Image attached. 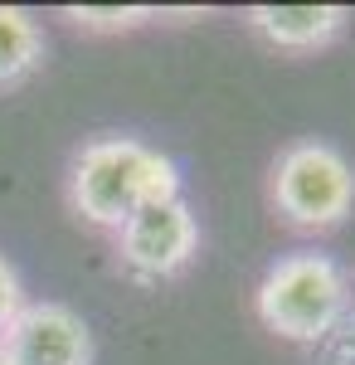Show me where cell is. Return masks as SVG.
I'll use <instances>...</instances> for the list:
<instances>
[{"mask_svg":"<svg viewBox=\"0 0 355 365\" xmlns=\"http://www.w3.org/2000/svg\"><path fill=\"white\" fill-rule=\"evenodd\" d=\"M165 195H180V175L161 151L132 137H98L88 141L73 170H68V205L93 229H117L137 215L141 205Z\"/></svg>","mask_w":355,"mask_h":365,"instance_id":"1","label":"cell"},{"mask_svg":"<svg viewBox=\"0 0 355 365\" xmlns=\"http://www.w3.org/2000/svg\"><path fill=\"white\" fill-rule=\"evenodd\" d=\"M253 307L282 341H321L351 307V282L326 253H287L263 273Z\"/></svg>","mask_w":355,"mask_h":365,"instance_id":"2","label":"cell"},{"mask_svg":"<svg viewBox=\"0 0 355 365\" xmlns=\"http://www.w3.org/2000/svg\"><path fill=\"white\" fill-rule=\"evenodd\" d=\"M268 200L292 229H336L355 210V170L326 141H292L273 161Z\"/></svg>","mask_w":355,"mask_h":365,"instance_id":"3","label":"cell"},{"mask_svg":"<svg viewBox=\"0 0 355 365\" xmlns=\"http://www.w3.org/2000/svg\"><path fill=\"white\" fill-rule=\"evenodd\" d=\"M117 253L146 282L175 278L180 268H190V258L200 253V225H195L190 205L180 195L141 205L137 215L117 229Z\"/></svg>","mask_w":355,"mask_h":365,"instance_id":"4","label":"cell"},{"mask_svg":"<svg viewBox=\"0 0 355 365\" xmlns=\"http://www.w3.org/2000/svg\"><path fill=\"white\" fill-rule=\"evenodd\" d=\"M0 356L10 365H93V331L63 302H25L0 331Z\"/></svg>","mask_w":355,"mask_h":365,"instance_id":"5","label":"cell"},{"mask_svg":"<svg viewBox=\"0 0 355 365\" xmlns=\"http://www.w3.org/2000/svg\"><path fill=\"white\" fill-rule=\"evenodd\" d=\"M346 10L341 5H253L248 25L263 34L273 49H321L346 29Z\"/></svg>","mask_w":355,"mask_h":365,"instance_id":"6","label":"cell"},{"mask_svg":"<svg viewBox=\"0 0 355 365\" xmlns=\"http://www.w3.org/2000/svg\"><path fill=\"white\" fill-rule=\"evenodd\" d=\"M44 63V34L20 5H0V88L25 83Z\"/></svg>","mask_w":355,"mask_h":365,"instance_id":"7","label":"cell"},{"mask_svg":"<svg viewBox=\"0 0 355 365\" xmlns=\"http://www.w3.org/2000/svg\"><path fill=\"white\" fill-rule=\"evenodd\" d=\"M63 15L83 29H137V25H146L156 10H151V5H68Z\"/></svg>","mask_w":355,"mask_h":365,"instance_id":"8","label":"cell"},{"mask_svg":"<svg viewBox=\"0 0 355 365\" xmlns=\"http://www.w3.org/2000/svg\"><path fill=\"white\" fill-rule=\"evenodd\" d=\"M25 307V297H20V278H15V268L0 258V331L15 322V312Z\"/></svg>","mask_w":355,"mask_h":365,"instance_id":"9","label":"cell"},{"mask_svg":"<svg viewBox=\"0 0 355 365\" xmlns=\"http://www.w3.org/2000/svg\"><path fill=\"white\" fill-rule=\"evenodd\" d=\"M0 365H10V361H5V356H0Z\"/></svg>","mask_w":355,"mask_h":365,"instance_id":"10","label":"cell"}]
</instances>
